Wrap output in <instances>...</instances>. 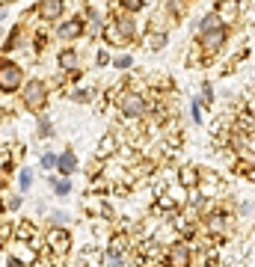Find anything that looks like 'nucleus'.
<instances>
[{
	"label": "nucleus",
	"mask_w": 255,
	"mask_h": 267,
	"mask_svg": "<svg viewBox=\"0 0 255 267\" xmlns=\"http://www.w3.org/2000/svg\"><path fill=\"white\" fill-rule=\"evenodd\" d=\"M119 107H122V113H125L128 119H140V116H146L149 101L143 98L140 92H125V95H122V101H119Z\"/></svg>",
	"instance_id": "obj_1"
},
{
	"label": "nucleus",
	"mask_w": 255,
	"mask_h": 267,
	"mask_svg": "<svg viewBox=\"0 0 255 267\" xmlns=\"http://www.w3.org/2000/svg\"><path fill=\"white\" fill-rule=\"evenodd\" d=\"M21 80H24V74H21V68L15 66V63H3V66H0V89H3V92L18 89Z\"/></svg>",
	"instance_id": "obj_2"
},
{
	"label": "nucleus",
	"mask_w": 255,
	"mask_h": 267,
	"mask_svg": "<svg viewBox=\"0 0 255 267\" xmlns=\"http://www.w3.org/2000/svg\"><path fill=\"white\" fill-rule=\"evenodd\" d=\"M45 101H48L45 83H42V80H30L27 89H24V104H27L30 110H39V107H45Z\"/></svg>",
	"instance_id": "obj_3"
},
{
	"label": "nucleus",
	"mask_w": 255,
	"mask_h": 267,
	"mask_svg": "<svg viewBox=\"0 0 255 267\" xmlns=\"http://www.w3.org/2000/svg\"><path fill=\"white\" fill-rule=\"evenodd\" d=\"M240 0H220V6H217V21H223V24H234L237 21V12H240Z\"/></svg>",
	"instance_id": "obj_4"
},
{
	"label": "nucleus",
	"mask_w": 255,
	"mask_h": 267,
	"mask_svg": "<svg viewBox=\"0 0 255 267\" xmlns=\"http://www.w3.org/2000/svg\"><path fill=\"white\" fill-rule=\"evenodd\" d=\"M169 264L172 267H190V246L187 243H172L169 252H166Z\"/></svg>",
	"instance_id": "obj_5"
},
{
	"label": "nucleus",
	"mask_w": 255,
	"mask_h": 267,
	"mask_svg": "<svg viewBox=\"0 0 255 267\" xmlns=\"http://www.w3.org/2000/svg\"><path fill=\"white\" fill-rule=\"evenodd\" d=\"M48 243H51V249H54L57 255H65V252H68V246H71V234L65 232V229H51Z\"/></svg>",
	"instance_id": "obj_6"
},
{
	"label": "nucleus",
	"mask_w": 255,
	"mask_h": 267,
	"mask_svg": "<svg viewBox=\"0 0 255 267\" xmlns=\"http://www.w3.org/2000/svg\"><path fill=\"white\" fill-rule=\"evenodd\" d=\"M223 42H225L223 27H211V30H202V48H208V51H217Z\"/></svg>",
	"instance_id": "obj_7"
},
{
	"label": "nucleus",
	"mask_w": 255,
	"mask_h": 267,
	"mask_svg": "<svg viewBox=\"0 0 255 267\" xmlns=\"http://www.w3.org/2000/svg\"><path fill=\"white\" fill-rule=\"evenodd\" d=\"M60 12H63V0H42V3H39V15H42L45 21L60 18Z\"/></svg>",
	"instance_id": "obj_8"
},
{
	"label": "nucleus",
	"mask_w": 255,
	"mask_h": 267,
	"mask_svg": "<svg viewBox=\"0 0 255 267\" xmlns=\"http://www.w3.org/2000/svg\"><path fill=\"white\" fill-rule=\"evenodd\" d=\"M122 255H125V237H116V240H113V246H110V252H107V258H110V264H125V258H122Z\"/></svg>",
	"instance_id": "obj_9"
},
{
	"label": "nucleus",
	"mask_w": 255,
	"mask_h": 267,
	"mask_svg": "<svg viewBox=\"0 0 255 267\" xmlns=\"http://www.w3.org/2000/svg\"><path fill=\"white\" fill-rule=\"evenodd\" d=\"M83 33V21L80 18H74V21H65L63 27H60V39H74V36Z\"/></svg>",
	"instance_id": "obj_10"
},
{
	"label": "nucleus",
	"mask_w": 255,
	"mask_h": 267,
	"mask_svg": "<svg viewBox=\"0 0 255 267\" xmlns=\"http://www.w3.org/2000/svg\"><path fill=\"white\" fill-rule=\"evenodd\" d=\"M116 30L122 33V39H131V36L137 33V24H134V18H131V15H122V18L116 21Z\"/></svg>",
	"instance_id": "obj_11"
},
{
	"label": "nucleus",
	"mask_w": 255,
	"mask_h": 267,
	"mask_svg": "<svg viewBox=\"0 0 255 267\" xmlns=\"http://www.w3.org/2000/svg\"><path fill=\"white\" fill-rule=\"evenodd\" d=\"M57 167H60V172L68 175V172H74V169H77V161H74V155H71V152H65V155L57 158Z\"/></svg>",
	"instance_id": "obj_12"
},
{
	"label": "nucleus",
	"mask_w": 255,
	"mask_h": 267,
	"mask_svg": "<svg viewBox=\"0 0 255 267\" xmlns=\"http://www.w3.org/2000/svg\"><path fill=\"white\" fill-rule=\"evenodd\" d=\"M163 45H166V33H158V30L146 33V48H152V51H160Z\"/></svg>",
	"instance_id": "obj_13"
},
{
	"label": "nucleus",
	"mask_w": 255,
	"mask_h": 267,
	"mask_svg": "<svg viewBox=\"0 0 255 267\" xmlns=\"http://www.w3.org/2000/svg\"><path fill=\"white\" fill-rule=\"evenodd\" d=\"M196 181H199V172H196V167H181V184L190 190V187H196Z\"/></svg>",
	"instance_id": "obj_14"
},
{
	"label": "nucleus",
	"mask_w": 255,
	"mask_h": 267,
	"mask_svg": "<svg viewBox=\"0 0 255 267\" xmlns=\"http://www.w3.org/2000/svg\"><path fill=\"white\" fill-rule=\"evenodd\" d=\"M208 226H211V232H214V234L228 232V220H225V217H220V214H214V217L208 220Z\"/></svg>",
	"instance_id": "obj_15"
},
{
	"label": "nucleus",
	"mask_w": 255,
	"mask_h": 267,
	"mask_svg": "<svg viewBox=\"0 0 255 267\" xmlns=\"http://www.w3.org/2000/svg\"><path fill=\"white\" fill-rule=\"evenodd\" d=\"M104 39H107L110 45H122V42H125V39H122V33L116 30V24H107V27H104Z\"/></svg>",
	"instance_id": "obj_16"
},
{
	"label": "nucleus",
	"mask_w": 255,
	"mask_h": 267,
	"mask_svg": "<svg viewBox=\"0 0 255 267\" xmlns=\"http://www.w3.org/2000/svg\"><path fill=\"white\" fill-rule=\"evenodd\" d=\"M60 66L71 71V68L77 66V54H74V51H63V54H60Z\"/></svg>",
	"instance_id": "obj_17"
},
{
	"label": "nucleus",
	"mask_w": 255,
	"mask_h": 267,
	"mask_svg": "<svg viewBox=\"0 0 255 267\" xmlns=\"http://www.w3.org/2000/svg\"><path fill=\"white\" fill-rule=\"evenodd\" d=\"M86 267H101L104 264V255L101 252H86V261H83Z\"/></svg>",
	"instance_id": "obj_18"
},
{
	"label": "nucleus",
	"mask_w": 255,
	"mask_h": 267,
	"mask_svg": "<svg viewBox=\"0 0 255 267\" xmlns=\"http://www.w3.org/2000/svg\"><path fill=\"white\" fill-rule=\"evenodd\" d=\"M211 27H220V21H217V15H214V12L202 18V30H211Z\"/></svg>",
	"instance_id": "obj_19"
},
{
	"label": "nucleus",
	"mask_w": 255,
	"mask_h": 267,
	"mask_svg": "<svg viewBox=\"0 0 255 267\" xmlns=\"http://www.w3.org/2000/svg\"><path fill=\"white\" fill-rule=\"evenodd\" d=\"M30 184H33V172H30V169H24V172H21V187L27 190Z\"/></svg>",
	"instance_id": "obj_20"
},
{
	"label": "nucleus",
	"mask_w": 255,
	"mask_h": 267,
	"mask_svg": "<svg viewBox=\"0 0 255 267\" xmlns=\"http://www.w3.org/2000/svg\"><path fill=\"white\" fill-rule=\"evenodd\" d=\"M68 187H71L68 181H57V184H54V190H57V196H65V193H68Z\"/></svg>",
	"instance_id": "obj_21"
},
{
	"label": "nucleus",
	"mask_w": 255,
	"mask_h": 267,
	"mask_svg": "<svg viewBox=\"0 0 255 267\" xmlns=\"http://www.w3.org/2000/svg\"><path fill=\"white\" fill-rule=\"evenodd\" d=\"M74 101H92V89H83V92H74Z\"/></svg>",
	"instance_id": "obj_22"
},
{
	"label": "nucleus",
	"mask_w": 255,
	"mask_h": 267,
	"mask_svg": "<svg viewBox=\"0 0 255 267\" xmlns=\"http://www.w3.org/2000/svg\"><path fill=\"white\" fill-rule=\"evenodd\" d=\"M42 167H45V169H54V167H57V158H54V155H45V158H42Z\"/></svg>",
	"instance_id": "obj_23"
},
{
	"label": "nucleus",
	"mask_w": 255,
	"mask_h": 267,
	"mask_svg": "<svg viewBox=\"0 0 255 267\" xmlns=\"http://www.w3.org/2000/svg\"><path fill=\"white\" fill-rule=\"evenodd\" d=\"M122 6H125V9H131V12H137V9L143 6V0H122Z\"/></svg>",
	"instance_id": "obj_24"
},
{
	"label": "nucleus",
	"mask_w": 255,
	"mask_h": 267,
	"mask_svg": "<svg viewBox=\"0 0 255 267\" xmlns=\"http://www.w3.org/2000/svg\"><path fill=\"white\" fill-rule=\"evenodd\" d=\"M131 63H134V60H131V57H119V60H116V68H131Z\"/></svg>",
	"instance_id": "obj_25"
},
{
	"label": "nucleus",
	"mask_w": 255,
	"mask_h": 267,
	"mask_svg": "<svg viewBox=\"0 0 255 267\" xmlns=\"http://www.w3.org/2000/svg\"><path fill=\"white\" fill-rule=\"evenodd\" d=\"M199 113H202V107H199V101H193V119H196V122H199V119H202V116H199Z\"/></svg>",
	"instance_id": "obj_26"
},
{
	"label": "nucleus",
	"mask_w": 255,
	"mask_h": 267,
	"mask_svg": "<svg viewBox=\"0 0 255 267\" xmlns=\"http://www.w3.org/2000/svg\"><path fill=\"white\" fill-rule=\"evenodd\" d=\"M104 63H110V57H107L104 51H98V66H104Z\"/></svg>",
	"instance_id": "obj_27"
},
{
	"label": "nucleus",
	"mask_w": 255,
	"mask_h": 267,
	"mask_svg": "<svg viewBox=\"0 0 255 267\" xmlns=\"http://www.w3.org/2000/svg\"><path fill=\"white\" fill-rule=\"evenodd\" d=\"M0 208H3V205H0Z\"/></svg>",
	"instance_id": "obj_28"
}]
</instances>
